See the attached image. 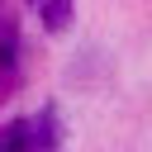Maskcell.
Here are the masks:
<instances>
[{
    "mask_svg": "<svg viewBox=\"0 0 152 152\" xmlns=\"http://www.w3.org/2000/svg\"><path fill=\"white\" fill-rule=\"evenodd\" d=\"M38 14H43V28H48V33H62V28L71 24V0H43Z\"/></svg>",
    "mask_w": 152,
    "mask_h": 152,
    "instance_id": "obj_1",
    "label": "cell"
},
{
    "mask_svg": "<svg viewBox=\"0 0 152 152\" xmlns=\"http://www.w3.org/2000/svg\"><path fill=\"white\" fill-rule=\"evenodd\" d=\"M0 76H14V19L0 14Z\"/></svg>",
    "mask_w": 152,
    "mask_h": 152,
    "instance_id": "obj_2",
    "label": "cell"
},
{
    "mask_svg": "<svg viewBox=\"0 0 152 152\" xmlns=\"http://www.w3.org/2000/svg\"><path fill=\"white\" fill-rule=\"evenodd\" d=\"M0 152H33V128L28 124H10L0 133Z\"/></svg>",
    "mask_w": 152,
    "mask_h": 152,
    "instance_id": "obj_3",
    "label": "cell"
},
{
    "mask_svg": "<svg viewBox=\"0 0 152 152\" xmlns=\"http://www.w3.org/2000/svg\"><path fill=\"white\" fill-rule=\"evenodd\" d=\"M28 5H43V0H28Z\"/></svg>",
    "mask_w": 152,
    "mask_h": 152,
    "instance_id": "obj_4",
    "label": "cell"
}]
</instances>
